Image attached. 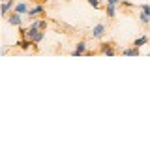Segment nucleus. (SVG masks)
I'll use <instances>...</instances> for the list:
<instances>
[{
    "label": "nucleus",
    "mask_w": 150,
    "mask_h": 150,
    "mask_svg": "<svg viewBox=\"0 0 150 150\" xmlns=\"http://www.w3.org/2000/svg\"><path fill=\"white\" fill-rule=\"evenodd\" d=\"M98 54L100 56H116V54H120V49H118V45H116V41L105 40L98 45Z\"/></svg>",
    "instance_id": "obj_1"
},
{
    "label": "nucleus",
    "mask_w": 150,
    "mask_h": 150,
    "mask_svg": "<svg viewBox=\"0 0 150 150\" xmlns=\"http://www.w3.org/2000/svg\"><path fill=\"white\" fill-rule=\"evenodd\" d=\"M13 47H15V49H19V51H25V53H30V49L34 51V53L38 51L36 43L30 40V38H19V40L15 41V45H13Z\"/></svg>",
    "instance_id": "obj_2"
},
{
    "label": "nucleus",
    "mask_w": 150,
    "mask_h": 150,
    "mask_svg": "<svg viewBox=\"0 0 150 150\" xmlns=\"http://www.w3.org/2000/svg\"><path fill=\"white\" fill-rule=\"evenodd\" d=\"M107 30H109V25H107V23H98V25L92 26L90 38H92V40H103L105 34H107Z\"/></svg>",
    "instance_id": "obj_3"
},
{
    "label": "nucleus",
    "mask_w": 150,
    "mask_h": 150,
    "mask_svg": "<svg viewBox=\"0 0 150 150\" xmlns=\"http://www.w3.org/2000/svg\"><path fill=\"white\" fill-rule=\"evenodd\" d=\"M47 15V9H45V6L43 4H34L30 9H28V13H26V17L28 19H38V17H45Z\"/></svg>",
    "instance_id": "obj_4"
},
{
    "label": "nucleus",
    "mask_w": 150,
    "mask_h": 150,
    "mask_svg": "<svg viewBox=\"0 0 150 150\" xmlns=\"http://www.w3.org/2000/svg\"><path fill=\"white\" fill-rule=\"evenodd\" d=\"M86 51H88V41H86V40H79L69 54H71V56H84V53H86Z\"/></svg>",
    "instance_id": "obj_5"
},
{
    "label": "nucleus",
    "mask_w": 150,
    "mask_h": 150,
    "mask_svg": "<svg viewBox=\"0 0 150 150\" xmlns=\"http://www.w3.org/2000/svg\"><path fill=\"white\" fill-rule=\"evenodd\" d=\"M118 8L120 6H115V4H105L103 9H105V17L109 19V21H115L116 15H118Z\"/></svg>",
    "instance_id": "obj_6"
},
{
    "label": "nucleus",
    "mask_w": 150,
    "mask_h": 150,
    "mask_svg": "<svg viewBox=\"0 0 150 150\" xmlns=\"http://www.w3.org/2000/svg\"><path fill=\"white\" fill-rule=\"evenodd\" d=\"M6 21H8L11 26H17V28L23 26V15H21V13H17V11H11V13L8 15Z\"/></svg>",
    "instance_id": "obj_7"
},
{
    "label": "nucleus",
    "mask_w": 150,
    "mask_h": 150,
    "mask_svg": "<svg viewBox=\"0 0 150 150\" xmlns=\"http://www.w3.org/2000/svg\"><path fill=\"white\" fill-rule=\"evenodd\" d=\"M148 41H150V38H148L146 34H143V36L135 38V40L131 41V45H133V47H137V49H143L144 45H148Z\"/></svg>",
    "instance_id": "obj_8"
},
{
    "label": "nucleus",
    "mask_w": 150,
    "mask_h": 150,
    "mask_svg": "<svg viewBox=\"0 0 150 150\" xmlns=\"http://www.w3.org/2000/svg\"><path fill=\"white\" fill-rule=\"evenodd\" d=\"M137 21H139V25L141 26H150V15H148V13H144L143 11V9H139V11H137Z\"/></svg>",
    "instance_id": "obj_9"
},
{
    "label": "nucleus",
    "mask_w": 150,
    "mask_h": 150,
    "mask_svg": "<svg viewBox=\"0 0 150 150\" xmlns=\"http://www.w3.org/2000/svg\"><path fill=\"white\" fill-rule=\"evenodd\" d=\"M141 53V49H137V47H126V49H120V54L122 56H139Z\"/></svg>",
    "instance_id": "obj_10"
},
{
    "label": "nucleus",
    "mask_w": 150,
    "mask_h": 150,
    "mask_svg": "<svg viewBox=\"0 0 150 150\" xmlns=\"http://www.w3.org/2000/svg\"><path fill=\"white\" fill-rule=\"evenodd\" d=\"M28 9H30V8H28V4L25 2V0H21V2H17V4H15V8H13V11L21 13V15H26V13H28Z\"/></svg>",
    "instance_id": "obj_11"
},
{
    "label": "nucleus",
    "mask_w": 150,
    "mask_h": 150,
    "mask_svg": "<svg viewBox=\"0 0 150 150\" xmlns=\"http://www.w3.org/2000/svg\"><path fill=\"white\" fill-rule=\"evenodd\" d=\"M32 23H34L40 30H47V28H49V21H47V19H32Z\"/></svg>",
    "instance_id": "obj_12"
},
{
    "label": "nucleus",
    "mask_w": 150,
    "mask_h": 150,
    "mask_svg": "<svg viewBox=\"0 0 150 150\" xmlns=\"http://www.w3.org/2000/svg\"><path fill=\"white\" fill-rule=\"evenodd\" d=\"M88 6L94 8V9H103V6H105V2L103 0H86Z\"/></svg>",
    "instance_id": "obj_13"
},
{
    "label": "nucleus",
    "mask_w": 150,
    "mask_h": 150,
    "mask_svg": "<svg viewBox=\"0 0 150 150\" xmlns=\"http://www.w3.org/2000/svg\"><path fill=\"white\" fill-rule=\"evenodd\" d=\"M120 8L131 9V8H135V4H133V2H129V0H120Z\"/></svg>",
    "instance_id": "obj_14"
},
{
    "label": "nucleus",
    "mask_w": 150,
    "mask_h": 150,
    "mask_svg": "<svg viewBox=\"0 0 150 150\" xmlns=\"http://www.w3.org/2000/svg\"><path fill=\"white\" fill-rule=\"evenodd\" d=\"M137 9H143L144 13H148V15H150V4H139Z\"/></svg>",
    "instance_id": "obj_15"
},
{
    "label": "nucleus",
    "mask_w": 150,
    "mask_h": 150,
    "mask_svg": "<svg viewBox=\"0 0 150 150\" xmlns=\"http://www.w3.org/2000/svg\"><path fill=\"white\" fill-rule=\"evenodd\" d=\"M105 4H115V6H120V0H103Z\"/></svg>",
    "instance_id": "obj_16"
},
{
    "label": "nucleus",
    "mask_w": 150,
    "mask_h": 150,
    "mask_svg": "<svg viewBox=\"0 0 150 150\" xmlns=\"http://www.w3.org/2000/svg\"><path fill=\"white\" fill-rule=\"evenodd\" d=\"M94 54H98V49L96 51H92V49H88L86 53H84V56H94Z\"/></svg>",
    "instance_id": "obj_17"
},
{
    "label": "nucleus",
    "mask_w": 150,
    "mask_h": 150,
    "mask_svg": "<svg viewBox=\"0 0 150 150\" xmlns=\"http://www.w3.org/2000/svg\"><path fill=\"white\" fill-rule=\"evenodd\" d=\"M68 2H75V0H68Z\"/></svg>",
    "instance_id": "obj_18"
}]
</instances>
